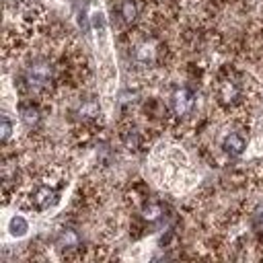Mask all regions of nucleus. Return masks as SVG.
I'll return each instance as SVG.
<instances>
[{
  "instance_id": "obj_1",
  "label": "nucleus",
  "mask_w": 263,
  "mask_h": 263,
  "mask_svg": "<svg viewBox=\"0 0 263 263\" xmlns=\"http://www.w3.org/2000/svg\"><path fill=\"white\" fill-rule=\"evenodd\" d=\"M90 23H92V31H95V41H97V58L101 62L99 66V74L103 80V88L109 92L115 86L117 80V70L113 64V49H111V37H109V27H107V18L103 14V10H92L90 14Z\"/></svg>"
},
{
  "instance_id": "obj_2",
  "label": "nucleus",
  "mask_w": 263,
  "mask_h": 263,
  "mask_svg": "<svg viewBox=\"0 0 263 263\" xmlns=\"http://www.w3.org/2000/svg\"><path fill=\"white\" fill-rule=\"evenodd\" d=\"M51 78V68L47 64H33L29 70H27V80L31 86H43L47 84Z\"/></svg>"
},
{
  "instance_id": "obj_3",
  "label": "nucleus",
  "mask_w": 263,
  "mask_h": 263,
  "mask_svg": "<svg viewBox=\"0 0 263 263\" xmlns=\"http://www.w3.org/2000/svg\"><path fill=\"white\" fill-rule=\"evenodd\" d=\"M193 103H195V99H193V95H191L187 88H179V90L175 92V97H173V105H175V111H177L179 115L189 113V111L193 109Z\"/></svg>"
},
{
  "instance_id": "obj_4",
  "label": "nucleus",
  "mask_w": 263,
  "mask_h": 263,
  "mask_svg": "<svg viewBox=\"0 0 263 263\" xmlns=\"http://www.w3.org/2000/svg\"><path fill=\"white\" fill-rule=\"evenodd\" d=\"M222 148H224L230 156H238V154L245 152L247 144H245L242 136H238V134H228V136L224 138V142H222Z\"/></svg>"
},
{
  "instance_id": "obj_5",
  "label": "nucleus",
  "mask_w": 263,
  "mask_h": 263,
  "mask_svg": "<svg viewBox=\"0 0 263 263\" xmlns=\"http://www.w3.org/2000/svg\"><path fill=\"white\" fill-rule=\"evenodd\" d=\"M53 199H55V191H53L51 187H47V185L37 187V191H35V195H33V201H35L37 208H41V210L49 208V205L53 203Z\"/></svg>"
},
{
  "instance_id": "obj_6",
  "label": "nucleus",
  "mask_w": 263,
  "mask_h": 263,
  "mask_svg": "<svg viewBox=\"0 0 263 263\" xmlns=\"http://www.w3.org/2000/svg\"><path fill=\"white\" fill-rule=\"evenodd\" d=\"M8 232H10V236L21 238V236H25V234L29 232V222H27L23 216L14 214V216L8 220Z\"/></svg>"
},
{
  "instance_id": "obj_7",
  "label": "nucleus",
  "mask_w": 263,
  "mask_h": 263,
  "mask_svg": "<svg viewBox=\"0 0 263 263\" xmlns=\"http://www.w3.org/2000/svg\"><path fill=\"white\" fill-rule=\"evenodd\" d=\"M60 247L62 249H74V247H78V242H80V238H78V234L74 232V230H62V234H60Z\"/></svg>"
},
{
  "instance_id": "obj_8",
  "label": "nucleus",
  "mask_w": 263,
  "mask_h": 263,
  "mask_svg": "<svg viewBox=\"0 0 263 263\" xmlns=\"http://www.w3.org/2000/svg\"><path fill=\"white\" fill-rule=\"evenodd\" d=\"M121 16L125 23H134L138 16V6L134 4V0H123L121 4Z\"/></svg>"
},
{
  "instance_id": "obj_9",
  "label": "nucleus",
  "mask_w": 263,
  "mask_h": 263,
  "mask_svg": "<svg viewBox=\"0 0 263 263\" xmlns=\"http://www.w3.org/2000/svg\"><path fill=\"white\" fill-rule=\"evenodd\" d=\"M21 117H23V121H25L29 127L39 121V113H37V109H33V107H21Z\"/></svg>"
},
{
  "instance_id": "obj_10",
  "label": "nucleus",
  "mask_w": 263,
  "mask_h": 263,
  "mask_svg": "<svg viewBox=\"0 0 263 263\" xmlns=\"http://www.w3.org/2000/svg\"><path fill=\"white\" fill-rule=\"evenodd\" d=\"M160 214H162V210H160V205H158V203H148V205L144 208V218H146V220H150V222L158 220V218H160Z\"/></svg>"
},
{
  "instance_id": "obj_11",
  "label": "nucleus",
  "mask_w": 263,
  "mask_h": 263,
  "mask_svg": "<svg viewBox=\"0 0 263 263\" xmlns=\"http://www.w3.org/2000/svg\"><path fill=\"white\" fill-rule=\"evenodd\" d=\"M0 132H2V142H6V140L10 138V134H12V123L8 121L6 115L2 117V127H0Z\"/></svg>"
},
{
  "instance_id": "obj_12",
  "label": "nucleus",
  "mask_w": 263,
  "mask_h": 263,
  "mask_svg": "<svg viewBox=\"0 0 263 263\" xmlns=\"http://www.w3.org/2000/svg\"><path fill=\"white\" fill-rule=\"evenodd\" d=\"M253 226L257 230H263V205H259L255 212H253Z\"/></svg>"
}]
</instances>
